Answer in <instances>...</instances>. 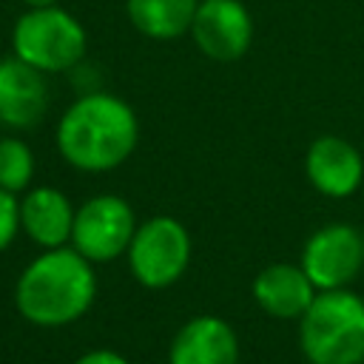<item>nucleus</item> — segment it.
<instances>
[{
    "instance_id": "obj_5",
    "label": "nucleus",
    "mask_w": 364,
    "mask_h": 364,
    "mask_svg": "<svg viewBox=\"0 0 364 364\" xmlns=\"http://www.w3.org/2000/svg\"><path fill=\"white\" fill-rule=\"evenodd\" d=\"M191 233L173 216H151L139 222L125 250L131 276L148 290H165L176 284L191 264Z\"/></svg>"
},
{
    "instance_id": "obj_10",
    "label": "nucleus",
    "mask_w": 364,
    "mask_h": 364,
    "mask_svg": "<svg viewBox=\"0 0 364 364\" xmlns=\"http://www.w3.org/2000/svg\"><path fill=\"white\" fill-rule=\"evenodd\" d=\"M48 111L46 74L23 63L20 57L0 60V122L26 131L37 125Z\"/></svg>"
},
{
    "instance_id": "obj_14",
    "label": "nucleus",
    "mask_w": 364,
    "mask_h": 364,
    "mask_svg": "<svg viewBox=\"0 0 364 364\" xmlns=\"http://www.w3.org/2000/svg\"><path fill=\"white\" fill-rule=\"evenodd\" d=\"M199 0H125L131 26L151 40H176L191 31Z\"/></svg>"
},
{
    "instance_id": "obj_15",
    "label": "nucleus",
    "mask_w": 364,
    "mask_h": 364,
    "mask_svg": "<svg viewBox=\"0 0 364 364\" xmlns=\"http://www.w3.org/2000/svg\"><path fill=\"white\" fill-rule=\"evenodd\" d=\"M34 179V151L20 136H0V188L20 193Z\"/></svg>"
},
{
    "instance_id": "obj_1",
    "label": "nucleus",
    "mask_w": 364,
    "mask_h": 364,
    "mask_svg": "<svg viewBox=\"0 0 364 364\" xmlns=\"http://www.w3.org/2000/svg\"><path fill=\"white\" fill-rule=\"evenodd\" d=\"M60 156L82 173H108L119 168L139 142L134 108L108 91L80 94L57 122Z\"/></svg>"
},
{
    "instance_id": "obj_16",
    "label": "nucleus",
    "mask_w": 364,
    "mask_h": 364,
    "mask_svg": "<svg viewBox=\"0 0 364 364\" xmlns=\"http://www.w3.org/2000/svg\"><path fill=\"white\" fill-rule=\"evenodd\" d=\"M20 233V199L11 191L0 188V253L17 239Z\"/></svg>"
},
{
    "instance_id": "obj_2",
    "label": "nucleus",
    "mask_w": 364,
    "mask_h": 364,
    "mask_svg": "<svg viewBox=\"0 0 364 364\" xmlns=\"http://www.w3.org/2000/svg\"><path fill=\"white\" fill-rule=\"evenodd\" d=\"M97 299L94 264L71 245L34 256L14 284V307L34 327H65Z\"/></svg>"
},
{
    "instance_id": "obj_4",
    "label": "nucleus",
    "mask_w": 364,
    "mask_h": 364,
    "mask_svg": "<svg viewBox=\"0 0 364 364\" xmlns=\"http://www.w3.org/2000/svg\"><path fill=\"white\" fill-rule=\"evenodd\" d=\"M88 34L82 23L63 6L26 9L11 28L14 57L43 74L74 71L85 57Z\"/></svg>"
},
{
    "instance_id": "obj_8",
    "label": "nucleus",
    "mask_w": 364,
    "mask_h": 364,
    "mask_svg": "<svg viewBox=\"0 0 364 364\" xmlns=\"http://www.w3.org/2000/svg\"><path fill=\"white\" fill-rule=\"evenodd\" d=\"M191 37L205 57L233 63L253 43V17L242 0H199Z\"/></svg>"
},
{
    "instance_id": "obj_18",
    "label": "nucleus",
    "mask_w": 364,
    "mask_h": 364,
    "mask_svg": "<svg viewBox=\"0 0 364 364\" xmlns=\"http://www.w3.org/2000/svg\"><path fill=\"white\" fill-rule=\"evenodd\" d=\"M26 9H48V6H60V0H23Z\"/></svg>"
},
{
    "instance_id": "obj_6",
    "label": "nucleus",
    "mask_w": 364,
    "mask_h": 364,
    "mask_svg": "<svg viewBox=\"0 0 364 364\" xmlns=\"http://www.w3.org/2000/svg\"><path fill=\"white\" fill-rule=\"evenodd\" d=\"M136 225L139 222L122 196L97 193L77 208L71 247L80 256H85L91 264L114 262V259L125 256Z\"/></svg>"
},
{
    "instance_id": "obj_7",
    "label": "nucleus",
    "mask_w": 364,
    "mask_h": 364,
    "mask_svg": "<svg viewBox=\"0 0 364 364\" xmlns=\"http://www.w3.org/2000/svg\"><path fill=\"white\" fill-rule=\"evenodd\" d=\"M299 264L318 293L344 290L364 267V236L350 222L321 225L307 236Z\"/></svg>"
},
{
    "instance_id": "obj_12",
    "label": "nucleus",
    "mask_w": 364,
    "mask_h": 364,
    "mask_svg": "<svg viewBox=\"0 0 364 364\" xmlns=\"http://www.w3.org/2000/svg\"><path fill=\"white\" fill-rule=\"evenodd\" d=\"M74 216L77 208L71 205V199L51 185L28 188L20 199V230L43 250L71 245Z\"/></svg>"
},
{
    "instance_id": "obj_3",
    "label": "nucleus",
    "mask_w": 364,
    "mask_h": 364,
    "mask_svg": "<svg viewBox=\"0 0 364 364\" xmlns=\"http://www.w3.org/2000/svg\"><path fill=\"white\" fill-rule=\"evenodd\" d=\"M299 347L310 364H364V299L347 287L316 293L299 318Z\"/></svg>"
},
{
    "instance_id": "obj_13",
    "label": "nucleus",
    "mask_w": 364,
    "mask_h": 364,
    "mask_svg": "<svg viewBox=\"0 0 364 364\" xmlns=\"http://www.w3.org/2000/svg\"><path fill=\"white\" fill-rule=\"evenodd\" d=\"M253 301L273 318H301L316 299V287L301 264L276 262L256 273L250 284Z\"/></svg>"
},
{
    "instance_id": "obj_17",
    "label": "nucleus",
    "mask_w": 364,
    "mask_h": 364,
    "mask_svg": "<svg viewBox=\"0 0 364 364\" xmlns=\"http://www.w3.org/2000/svg\"><path fill=\"white\" fill-rule=\"evenodd\" d=\"M74 364H131L122 353H117V350H108V347H97V350H88V353H82Z\"/></svg>"
},
{
    "instance_id": "obj_9",
    "label": "nucleus",
    "mask_w": 364,
    "mask_h": 364,
    "mask_svg": "<svg viewBox=\"0 0 364 364\" xmlns=\"http://www.w3.org/2000/svg\"><path fill=\"white\" fill-rule=\"evenodd\" d=\"M304 173L307 182L330 199L353 196L364 179V159L361 151L336 134H321L307 145L304 154Z\"/></svg>"
},
{
    "instance_id": "obj_11",
    "label": "nucleus",
    "mask_w": 364,
    "mask_h": 364,
    "mask_svg": "<svg viewBox=\"0 0 364 364\" xmlns=\"http://www.w3.org/2000/svg\"><path fill=\"white\" fill-rule=\"evenodd\" d=\"M168 364H239V336L219 316H193L176 330Z\"/></svg>"
},
{
    "instance_id": "obj_19",
    "label": "nucleus",
    "mask_w": 364,
    "mask_h": 364,
    "mask_svg": "<svg viewBox=\"0 0 364 364\" xmlns=\"http://www.w3.org/2000/svg\"><path fill=\"white\" fill-rule=\"evenodd\" d=\"M361 236H364V230H361Z\"/></svg>"
}]
</instances>
